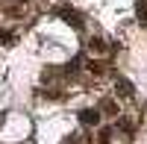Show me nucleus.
Wrapping results in <instances>:
<instances>
[{"label": "nucleus", "mask_w": 147, "mask_h": 144, "mask_svg": "<svg viewBox=\"0 0 147 144\" xmlns=\"http://www.w3.org/2000/svg\"><path fill=\"white\" fill-rule=\"evenodd\" d=\"M59 15H62L65 21H71V27H77V30L82 27V18H80V12H74L71 6H59Z\"/></svg>", "instance_id": "nucleus-1"}, {"label": "nucleus", "mask_w": 147, "mask_h": 144, "mask_svg": "<svg viewBox=\"0 0 147 144\" xmlns=\"http://www.w3.org/2000/svg\"><path fill=\"white\" fill-rule=\"evenodd\" d=\"M136 15L138 18H147V0H138V3H136Z\"/></svg>", "instance_id": "nucleus-5"}, {"label": "nucleus", "mask_w": 147, "mask_h": 144, "mask_svg": "<svg viewBox=\"0 0 147 144\" xmlns=\"http://www.w3.org/2000/svg\"><path fill=\"white\" fill-rule=\"evenodd\" d=\"M80 121L85 127H97V124H100V112H97V109H82L80 112Z\"/></svg>", "instance_id": "nucleus-2"}, {"label": "nucleus", "mask_w": 147, "mask_h": 144, "mask_svg": "<svg viewBox=\"0 0 147 144\" xmlns=\"http://www.w3.org/2000/svg\"><path fill=\"white\" fill-rule=\"evenodd\" d=\"M103 112H109V115H115V112H118V106H115L112 100H106V103H103Z\"/></svg>", "instance_id": "nucleus-7"}, {"label": "nucleus", "mask_w": 147, "mask_h": 144, "mask_svg": "<svg viewBox=\"0 0 147 144\" xmlns=\"http://www.w3.org/2000/svg\"><path fill=\"white\" fill-rule=\"evenodd\" d=\"M109 138H112V127H103V129H100V141L106 144Z\"/></svg>", "instance_id": "nucleus-6"}, {"label": "nucleus", "mask_w": 147, "mask_h": 144, "mask_svg": "<svg viewBox=\"0 0 147 144\" xmlns=\"http://www.w3.org/2000/svg\"><path fill=\"white\" fill-rule=\"evenodd\" d=\"M88 50H91V53H103V50H106V41L94 35V38H88Z\"/></svg>", "instance_id": "nucleus-4"}, {"label": "nucleus", "mask_w": 147, "mask_h": 144, "mask_svg": "<svg viewBox=\"0 0 147 144\" xmlns=\"http://www.w3.org/2000/svg\"><path fill=\"white\" fill-rule=\"evenodd\" d=\"M115 91H121V97H132V85L127 79H118L115 82Z\"/></svg>", "instance_id": "nucleus-3"}]
</instances>
